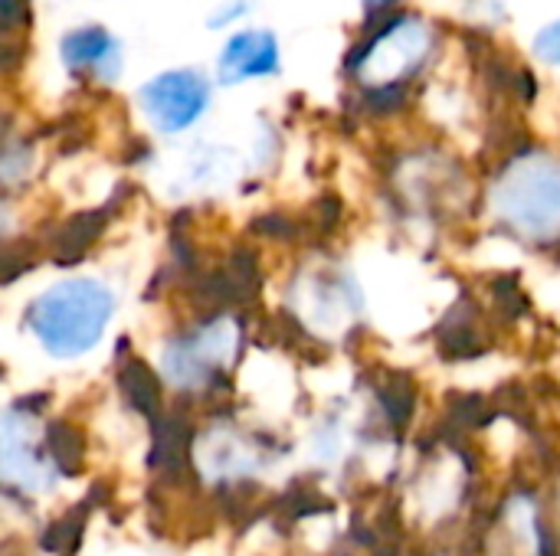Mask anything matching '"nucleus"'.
I'll use <instances>...</instances> for the list:
<instances>
[{"mask_svg": "<svg viewBox=\"0 0 560 556\" xmlns=\"http://www.w3.org/2000/svg\"><path fill=\"white\" fill-rule=\"evenodd\" d=\"M256 233H262L266 239H285L289 242V239L299 236V226L282 213H266V216L256 220Z\"/></svg>", "mask_w": 560, "mask_h": 556, "instance_id": "17", "label": "nucleus"}, {"mask_svg": "<svg viewBox=\"0 0 560 556\" xmlns=\"http://www.w3.org/2000/svg\"><path fill=\"white\" fill-rule=\"evenodd\" d=\"M46 442H49V459H52V465L59 472H66V475L79 472V465H82V439L69 423H62V419L52 423L46 429Z\"/></svg>", "mask_w": 560, "mask_h": 556, "instance_id": "12", "label": "nucleus"}, {"mask_svg": "<svg viewBox=\"0 0 560 556\" xmlns=\"http://www.w3.org/2000/svg\"><path fill=\"white\" fill-rule=\"evenodd\" d=\"M56 465L43 462L33 442V419L26 410L13 406L3 416V482L20 492H46L56 478Z\"/></svg>", "mask_w": 560, "mask_h": 556, "instance_id": "6", "label": "nucleus"}, {"mask_svg": "<svg viewBox=\"0 0 560 556\" xmlns=\"http://www.w3.org/2000/svg\"><path fill=\"white\" fill-rule=\"evenodd\" d=\"M138 102L158 134H180L207 115L213 85L200 69H167L138 88Z\"/></svg>", "mask_w": 560, "mask_h": 556, "instance_id": "4", "label": "nucleus"}, {"mask_svg": "<svg viewBox=\"0 0 560 556\" xmlns=\"http://www.w3.org/2000/svg\"><path fill=\"white\" fill-rule=\"evenodd\" d=\"M400 3L404 0H364V20H381V16H387V13H394V10H400Z\"/></svg>", "mask_w": 560, "mask_h": 556, "instance_id": "20", "label": "nucleus"}, {"mask_svg": "<svg viewBox=\"0 0 560 556\" xmlns=\"http://www.w3.org/2000/svg\"><path fill=\"white\" fill-rule=\"evenodd\" d=\"M115 305L118 301L105 282L79 275L39 292L26 305L23 324L49 357L75 360L105 338Z\"/></svg>", "mask_w": 560, "mask_h": 556, "instance_id": "1", "label": "nucleus"}, {"mask_svg": "<svg viewBox=\"0 0 560 556\" xmlns=\"http://www.w3.org/2000/svg\"><path fill=\"white\" fill-rule=\"evenodd\" d=\"M492 213L528 242L560 239V157L545 151H522L499 167L492 184Z\"/></svg>", "mask_w": 560, "mask_h": 556, "instance_id": "2", "label": "nucleus"}, {"mask_svg": "<svg viewBox=\"0 0 560 556\" xmlns=\"http://www.w3.org/2000/svg\"><path fill=\"white\" fill-rule=\"evenodd\" d=\"M377 400H381V406H384V413H387V419L394 423V426H404L410 416H413V387H410V380L407 377H400V374H394V377H387V383L377 390Z\"/></svg>", "mask_w": 560, "mask_h": 556, "instance_id": "13", "label": "nucleus"}, {"mask_svg": "<svg viewBox=\"0 0 560 556\" xmlns=\"http://www.w3.org/2000/svg\"><path fill=\"white\" fill-rule=\"evenodd\" d=\"M59 62L79 79V75H92V82L98 85H112L121 69H125V56H121V43L98 23L89 26H75L59 39Z\"/></svg>", "mask_w": 560, "mask_h": 556, "instance_id": "5", "label": "nucleus"}, {"mask_svg": "<svg viewBox=\"0 0 560 556\" xmlns=\"http://www.w3.org/2000/svg\"><path fill=\"white\" fill-rule=\"evenodd\" d=\"M249 0H226V3H220L217 7V13L213 16H207V23L213 26V29H230L236 20H243L246 13H249Z\"/></svg>", "mask_w": 560, "mask_h": 556, "instance_id": "19", "label": "nucleus"}, {"mask_svg": "<svg viewBox=\"0 0 560 556\" xmlns=\"http://www.w3.org/2000/svg\"><path fill=\"white\" fill-rule=\"evenodd\" d=\"M79 511L72 514V518H66V521H59L49 534H46V547L49 551H69L72 547V541L79 537Z\"/></svg>", "mask_w": 560, "mask_h": 556, "instance_id": "18", "label": "nucleus"}, {"mask_svg": "<svg viewBox=\"0 0 560 556\" xmlns=\"http://www.w3.org/2000/svg\"><path fill=\"white\" fill-rule=\"evenodd\" d=\"M282 69L279 39L269 29H236L217 59V79L223 85H243L249 79H272Z\"/></svg>", "mask_w": 560, "mask_h": 556, "instance_id": "7", "label": "nucleus"}, {"mask_svg": "<svg viewBox=\"0 0 560 556\" xmlns=\"http://www.w3.org/2000/svg\"><path fill=\"white\" fill-rule=\"evenodd\" d=\"M463 308H453L450 318L443 321V354L453 357V360H463V357H479L486 351V334L479 328V321L472 315H459Z\"/></svg>", "mask_w": 560, "mask_h": 556, "instance_id": "10", "label": "nucleus"}, {"mask_svg": "<svg viewBox=\"0 0 560 556\" xmlns=\"http://www.w3.org/2000/svg\"><path fill=\"white\" fill-rule=\"evenodd\" d=\"M197 465L213 482H236L259 472V456L236 433H207L197 446Z\"/></svg>", "mask_w": 560, "mask_h": 556, "instance_id": "8", "label": "nucleus"}, {"mask_svg": "<svg viewBox=\"0 0 560 556\" xmlns=\"http://www.w3.org/2000/svg\"><path fill=\"white\" fill-rule=\"evenodd\" d=\"M535 56L548 66H558L560 69V16L551 20L545 29H538L535 36Z\"/></svg>", "mask_w": 560, "mask_h": 556, "instance_id": "15", "label": "nucleus"}, {"mask_svg": "<svg viewBox=\"0 0 560 556\" xmlns=\"http://www.w3.org/2000/svg\"><path fill=\"white\" fill-rule=\"evenodd\" d=\"M121 390L128 393V403L138 410V413H144V416H154L158 413V406H161V380L154 377V370L148 367V364H141V360H128L125 367H121Z\"/></svg>", "mask_w": 560, "mask_h": 556, "instance_id": "11", "label": "nucleus"}, {"mask_svg": "<svg viewBox=\"0 0 560 556\" xmlns=\"http://www.w3.org/2000/svg\"><path fill=\"white\" fill-rule=\"evenodd\" d=\"M236 354H240V324L233 318L213 315L190 334L171 341L164 347L161 367L177 390H200L210 387L213 377L236 360Z\"/></svg>", "mask_w": 560, "mask_h": 556, "instance_id": "3", "label": "nucleus"}, {"mask_svg": "<svg viewBox=\"0 0 560 556\" xmlns=\"http://www.w3.org/2000/svg\"><path fill=\"white\" fill-rule=\"evenodd\" d=\"M112 210H115V203H102L95 210H82V213H72L69 220H62L52 229V236H49V256L62 269H69L72 262H79L89 252V246L102 236V229L108 226V220L115 216Z\"/></svg>", "mask_w": 560, "mask_h": 556, "instance_id": "9", "label": "nucleus"}, {"mask_svg": "<svg viewBox=\"0 0 560 556\" xmlns=\"http://www.w3.org/2000/svg\"><path fill=\"white\" fill-rule=\"evenodd\" d=\"M0 23H3V39H10L16 29H26L30 0H0Z\"/></svg>", "mask_w": 560, "mask_h": 556, "instance_id": "16", "label": "nucleus"}, {"mask_svg": "<svg viewBox=\"0 0 560 556\" xmlns=\"http://www.w3.org/2000/svg\"><path fill=\"white\" fill-rule=\"evenodd\" d=\"M0 170H3V184L13 190V184L23 180V177L33 170V147H30L26 141H10V144L3 147Z\"/></svg>", "mask_w": 560, "mask_h": 556, "instance_id": "14", "label": "nucleus"}]
</instances>
